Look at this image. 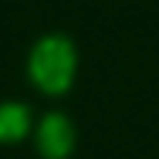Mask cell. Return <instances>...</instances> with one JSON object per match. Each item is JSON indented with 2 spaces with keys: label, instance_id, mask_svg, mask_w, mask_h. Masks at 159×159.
<instances>
[{
  "label": "cell",
  "instance_id": "6da1fadb",
  "mask_svg": "<svg viewBox=\"0 0 159 159\" xmlns=\"http://www.w3.org/2000/svg\"><path fill=\"white\" fill-rule=\"evenodd\" d=\"M75 68H78L75 44L68 37H61V34L41 37L31 48V58H27V75H31V81L44 95H61V92H68L71 81H75Z\"/></svg>",
  "mask_w": 159,
  "mask_h": 159
},
{
  "label": "cell",
  "instance_id": "7a4b0ae2",
  "mask_svg": "<svg viewBox=\"0 0 159 159\" xmlns=\"http://www.w3.org/2000/svg\"><path fill=\"white\" fill-rule=\"evenodd\" d=\"M75 149V129L64 115H48L37 129V152L44 159H64Z\"/></svg>",
  "mask_w": 159,
  "mask_h": 159
},
{
  "label": "cell",
  "instance_id": "3957f363",
  "mask_svg": "<svg viewBox=\"0 0 159 159\" xmlns=\"http://www.w3.org/2000/svg\"><path fill=\"white\" fill-rule=\"evenodd\" d=\"M31 129V115L24 105H0V142H20Z\"/></svg>",
  "mask_w": 159,
  "mask_h": 159
}]
</instances>
